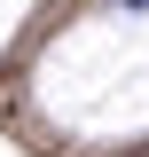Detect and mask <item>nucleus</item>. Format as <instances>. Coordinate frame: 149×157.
Segmentation results:
<instances>
[{
    "label": "nucleus",
    "instance_id": "nucleus-1",
    "mask_svg": "<svg viewBox=\"0 0 149 157\" xmlns=\"http://www.w3.org/2000/svg\"><path fill=\"white\" fill-rule=\"evenodd\" d=\"M118 8H149V0H118Z\"/></svg>",
    "mask_w": 149,
    "mask_h": 157
}]
</instances>
